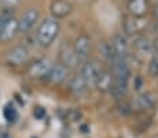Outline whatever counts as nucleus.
Instances as JSON below:
<instances>
[{
    "label": "nucleus",
    "mask_w": 158,
    "mask_h": 138,
    "mask_svg": "<svg viewBox=\"0 0 158 138\" xmlns=\"http://www.w3.org/2000/svg\"><path fill=\"white\" fill-rule=\"evenodd\" d=\"M67 114H69V117H70V120H72V121L78 120V119L81 117V113H80V112H76V110H70Z\"/></svg>",
    "instance_id": "obj_25"
},
{
    "label": "nucleus",
    "mask_w": 158,
    "mask_h": 138,
    "mask_svg": "<svg viewBox=\"0 0 158 138\" xmlns=\"http://www.w3.org/2000/svg\"><path fill=\"white\" fill-rule=\"evenodd\" d=\"M150 10V0H129L127 13L133 17H146Z\"/></svg>",
    "instance_id": "obj_17"
},
{
    "label": "nucleus",
    "mask_w": 158,
    "mask_h": 138,
    "mask_svg": "<svg viewBox=\"0 0 158 138\" xmlns=\"http://www.w3.org/2000/svg\"><path fill=\"white\" fill-rule=\"evenodd\" d=\"M57 53H59V63L63 64L66 69L73 70L80 64V61H78L77 56H76V52H74V49H73L72 43L66 42V41H62Z\"/></svg>",
    "instance_id": "obj_8"
},
{
    "label": "nucleus",
    "mask_w": 158,
    "mask_h": 138,
    "mask_svg": "<svg viewBox=\"0 0 158 138\" xmlns=\"http://www.w3.org/2000/svg\"><path fill=\"white\" fill-rule=\"evenodd\" d=\"M148 75L152 78L158 77V56H152L148 63Z\"/></svg>",
    "instance_id": "obj_20"
},
{
    "label": "nucleus",
    "mask_w": 158,
    "mask_h": 138,
    "mask_svg": "<svg viewBox=\"0 0 158 138\" xmlns=\"http://www.w3.org/2000/svg\"><path fill=\"white\" fill-rule=\"evenodd\" d=\"M152 56H158V39L152 41Z\"/></svg>",
    "instance_id": "obj_26"
},
{
    "label": "nucleus",
    "mask_w": 158,
    "mask_h": 138,
    "mask_svg": "<svg viewBox=\"0 0 158 138\" xmlns=\"http://www.w3.org/2000/svg\"><path fill=\"white\" fill-rule=\"evenodd\" d=\"M30 57H31V53L27 46L15 45L7 50L6 56H4V60L11 67H20V66H24V64L30 63Z\"/></svg>",
    "instance_id": "obj_3"
},
{
    "label": "nucleus",
    "mask_w": 158,
    "mask_h": 138,
    "mask_svg": "<svg viewBox=\"0 0 158 138\" xmlns=\"http://www.w3.org/2000/svg\"><path fill=\"white\" fill-rule=\"evenodd\" d=\"M118 112H119L122 116H125V117L130 116V114L133 113V106H131V102L130 101H126V98L125 99H122V101H119V102H118Z\"/></svg>",
    "instance_id": "obj_19"
},
{
    "label": "nucleus",
    "mask_w": 158,
    "mask_h": 138,
    "mask_svg": "<svg viewBox=\"0 0 158 138\" xmlns=\"http://www.w3.org/2000/svg\"><path fill=\"white\" fill-rule=\"evenodd\" d=\"M133 85H134V89L136 91L141 89V87H143V78H141V75H134Z\"/></svg>",
    "instance_id": "obj_24"
},
{
    "label": "nucleus",
    "mask_w": 158,
    "mask_h": 138,
    "mask_svg": "<svg viewBox=\"0 0 158 138\" xmlns=\"http://www.w3.org/2000/svg\"><path fill=\"white\" fill-rule=\"evenodd\" d=\"M133 42L131 46L141 56H152V41L150 38H147L146 35L140 34V35L131 36Z\"/></svg>",
    "instance_id": "obj_16"
},
{
    "label": "nucleus",
    "mask_w": 158,
    "mask_h": 138,
    "mask_svg": "<svg viewBox=\"0 0 158 138\" xmlns=\"http://www.w3.org/2000/svg\"><path fill=\"white\" fill-rule=\"evenodd\" d=\"M32 114H34V117H35V119H38V120H41V119H44V117H45V114H46V112H45V109H44V108H41V106H38V108H35V109H34Z\"/></svg>",
    "instance_id": "obj_23"
},
{
    "label": "nucleus",
    "mask_w": 158,
    "mask_h": 138,
    "mask_svg": "<svg viewBox=\"0 0 158 138\" xmlns=\"http://www.w3.org/2000/svg\"><path fill=\"white\" fill-rule=\"evenodd\" d=\"M154 34L157 35V39H158V21L154 24Z\"/></svg>",
    "instance_id": "obj_29"
},
{
    "label": "nucleus",
    "mask_w": 158,
    "mask_h": 138,
    "mask_svg": "<svg viewBox=\"0 0 158 138\" xmlns=\"http://www.w3.org/2000/svg\"><path fill=\"white\" fill-rule=\"evenodd\" d=\"M114 84V75H112V71H110V67L106 66V64H102L101 67V71H99L98 75V80H97V84L95 88L99 91V92L105 93V92H109L110 87Z\"/></svg>",
    "instance_id": "obj_15"
},
{
    "label": "nucleus",
    "mask_w": 158,
    "mask_h": 138,
    "mask_svg": "<svg viewBox=\"0 0 158 138\" xmlns=\"http://www.w3.org/2000/svg\"><path fill=\"white\" fill-rule=\"evenodd\" d=\"M0 138H11V135L6 131H0Z\"/></svg>",
    "instance_id": "obj_28"
},
{
    "label": "nucleus",
    "mask_w": 158,
    "mask_h": 138,
    "mask_svg": "<svg viewBox=\"0 0 158 138\" xmlns=\"http://www.w3.org/2000/svg\"><path fill=\"white\" fill-rule=\"evenodd\" d=\"M110 50H112V59H127L130 56V43L127 41V36L123 32H116L112 35L109 41Z\"/></svg>",
    "instance_id": "obj_4"
},
{
    "label": "nucleus",
    "mask_w": 158,
    "mask_h": 138,
    "mask_svg": "<svg viewBox=\"0 0 158 138\" xmlns=\"http://www.w3.org/2000/svg\"><path fill=\"white\" fill-rule=\"evenodd\" d=\"M69 77H70V70L66 69L63 64H60L59 61H57V63H53V66H52L46 80H48V82L52 85H62L69 80Z\"/></svg>",
    "instance_id": "obj_11"
},
{
    "label": "nucleus",
    "mask_w": 158,
    "mask_h": 138,
    "mask_svg": "<svg viewBox=\"0 0 158 138\" xmlns=\"http://www.w3.org/2000/svg\"><path fill=\"white\" fill-rule=\"evenodd\" d=\"M18 35V22L17 18L11 17L0 27V42L7 43Z\"/></svg>",
    "instance_id": "obj_14"
},
{
    "label": "nucleus",
    "mask_w": 158,
    "mask_h": 138,
    "mask_svg": "<svg viewBox=\"0 0 158 138\" xmlns=\"http://www.w3.org/2000/svg\"><path fill=\"white\" fill-rule=\"evenodd\" d=\"M98 52H99V56L104 59L105 64H106V66H109L110 61H112V50H110L109 42H108V41H99Z\"/></svg>",
    "instance_id": "obj_18"
},
{
    "label": "nucleus",
    "mask_w": 158,
    "mask_h": 138,
    "mask_svg": "<svg viewBox=\"0 0 158 138\" xmlns=\"http://www.w3.org/2000/svg\"><path fill=\"white\" fill-rule=\"evenodd\" d=\"M72 46H73V49H74L76 56H77L80 64L89 59L93 42H91V36H89L88 34H85V32L78 34V35L74 38V41H73Z\"/></svg>",
    "instance_id": "obj_6"
},
{
    "label": "nucleus",
    "mask_w": 158,
    "mask_h": 138,
    "mask_svg": "<svg viewBox=\"0 0 158 138\" xmlns=\"http://www.w3.org/2000/svg\"><path fill=\"white\" fill-rule=\"evenodd\" d=\"M157 105V96H155L154 92H143L136 98L134 101H131V106H133V112H146L152 109L154 106Z\"/></svg>",
    "instance_id": "obj_12"
},
{
    "label": "nucleus",
    "mask_w": 158,
    "mask_h": 138,
    "mask_svg": "<svg viewBox=\"0 0 158 138\" xmlns=\"http://www.w3.org/2000/svg\"><path fill=\"white\" fill-rule=\"evenodd\" d=\"M18 3L20 0H0V6L3 7L2 10H13Z\"/></svg>",
    "instance_id": "obj_21"
},
{
    "label": "nucleus",
    "mask_w": 158,
    "mask_h": 138,
    "mask_svg": "<svg viewBox=\"0 0 158 138\" xmlns=\"http://www.w3.org/2000/svg\"><path fill=\"white\" fill-rule=\"evenodd\" d=\"M66 82H67V89H69V92L72 93L73 96H76V98L84 96L87 93V91H88L83 77L80 75V73H76V74L70 75L69 80Z\"/></svg>",
    "instance_id": "obj_13"
},
{
    "label": "nucleus",
    "mask_w": 158,
    "mask_h": 138,
    "mask_svg": "<svg viewBox=\"0 0 158 138\" xmlns=\"http://www.w3.org/2000/svg\"><path fill=\"white\" fill-rule=\"evenodd\" d=\"M101 67H102V64L99 63L98 60H95V59H88V60H85L84 63L80 64V71L78 73H80V75L83 77V80L88 89L95 88L97 80H98L99 71H101Z\"/></svg>",
    "instance_id": "obj_2"
},
{
    "label": "nucleus",
    "mask_w": 158,
    "mask_h": 138,
    "mask_svg": "<svg viewBox=\"0 0 158 138\" xmlns=\"http://www.w3.org/2000/svg\"><path fill=\"white\" fill-rule=\"evenodd\" d=\"M51 17L55 20H63L73 13V4L67 0H52L49 6Z\"/></svg>",
    "instance_id": "obj_10"
},
{
    "label": "nucleus",
    "mask_w": 158,
    "mask_h": 138,
    "mask_svg": "<svg viewBox=\"0 0 158 138\" xmlns=\"http://www.w3.org/2000/svg\"><path fill=\"white\" fill-rule=\"evenodd\" d=\"M60 32V22L52 17L44 18L35 31V41L41 48H49Z\"/></svg>",
    "instance_id": "obj_1"
},
{
    "label": "nucleus",
    "mask_w": 158,
    "mask_h": 138,
    "mask_svg": "<svg viewBox=\"0 0 158 138\" xmlns=\"http://www.w3.org/2000/svg\"><path fill=\"white\" fill-rule=\"evenodd\" d=\"M39 10L36 7H30L27 9L23 14L20 15V18H17L18 22V34H28L34 28V25L38 22L39 20Z\"/></svg>",
    "instance_id": "obj_9"
},
{
    "label": "nucleus",
    "mask_w": 158,
    "mask_h": 138,
    "mask_svg": "<svg viewBox=\"0 0 158 138\" xmlns=\"http://www.w3.org/2000/svg\"><path fill=\"white\" fill-rule=\"evenodd\" d=\"M4 117H6L9 121H14L15 119H17V112H15V109L10 108V106H7L6 109H4Z\"/></svg>",
    "instance_id": "obj_22"
},
{
    "label": "nucleus",
    "mask_w": 158,
    "mask_h": 138,
    "mask_svg": "<svg viewBox=\"0 0 158 138\" xmlns=\"http://www.w3.org/2000/svg\"><path fill=\"white\" fill-rule=\"evenodd\" d=\"M152 17H154L155 20L158 21V4L154 7V9H152Z\"/></svg>",
    "instance_id": "obj_27"
},
{
    "label": "nucleus",
    "mask_w": 158,
    "mask_h": 138,
    "mask_svg": "<svg viewBox=\"0 0 158 138\" xmlns=\"http://www.w3.org/2000/svg\"><path fill=\"white\" fill-rule=\"evenodd\" d=\"M148 27V21L146 20V17H133V15H127L123 18L122 21V28L123 34L126 36H136L140 35L146 31V28Z\"/></svg>",
    "instance_id": "obj_7"
},
{
    "label": "nucleus",
    "mask_w": 158,
    "mask_h": 138,
    "mask_svg": "<svg viewBox=\"0 0 158 138\" xmlns=\"http://www.w3.org/2000/svg\"><path fill=\"white\" fill-rule=\"evenodd\" d=\"M52 66H53V61L49 57H39V59H35L28 64L27 73L34 80H44V78L48 77Z\"/></svg>",
    "instance_id": "obj_5"
}]
</instances>
